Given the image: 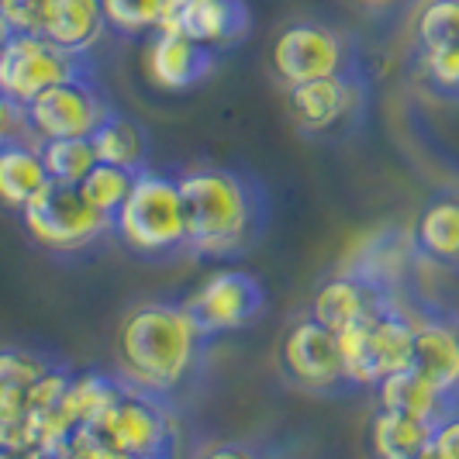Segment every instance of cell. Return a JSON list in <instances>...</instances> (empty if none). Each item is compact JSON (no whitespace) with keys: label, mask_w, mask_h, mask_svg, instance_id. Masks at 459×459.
Returning <instances> with one entry per match:
<instances>
[{"label":"cell","mask_w":459,"mask_h":459,"mask_svg":"<svg viewBox=\"0 0 459 459\" xmlns=\"http://www.w3.org/2000/svg\"><path fill=\"white\" fill-rule=\"evenodd\" d=\"M115 242L152 266L186 259V204L177 173L152 166L138 173L115 214Z\"/></svg>","instance_id":"3"},{"label":"cell","mask_w":459,"mask_h":459,"mask_svg":"<svg viewBox=\"0 0 459 459\" xmlns=\"http://www.w3.org/2000/svg\"><path fill=\"white\" fill-rule=\"evenodd\" d=\"M421 459H459V408L432 425V438Z\"/></svg>","instance_id":"30"},{"label":"cell","mask_w":459,"mask_h":459,"mask_svg":"<svg viewBox=\"0 0 459 459\" xmlns=\"http://www.w3.org/2000/svg\"><path fill=\"white\" fill-rule=\"evenodd\" d=\"M7 39H11V31H7L4 22H0V52H4V46H7Z\"/></svg>","instance_id":"35"},{"label":"cell","mask_w":459,"mask_h":459,"mask_svg":"<svg viewBox=\"0 0 459 459\" xmlns=\"http://www.w3.org/2000/svg\"><path fill=\"white\" fill-rule=\"evenodd\" d=\"M46 39L69 52L93 56L97 46L111 35L100 0H52L46 14Z\"/></svg>","instance_id":"20"},{"label":"cell","mask_w":459,"mask_h":459,"mask_svg":"<svg viewBox=\"0 0 459 459\" xmlns=\"http://www.w3.org/2000/svg\"><path fill=\"white\" fill-rule=\"evenodd\" d=\"M24 235L52 259L76 263L100 253L115 242V218L100 214L97 207L73 184H52L28 201L22 211Z\"/></svg>","instance_id":"4"},{"label":"cell","mask_w":459,"mask_h":459,"mask_svg":"<svg viewBox=\"0 0 459 459\" xmlns=\"http://www.w3.org/2000/svg\"><path fill=\"white\" fill-rule=\"evenodd\" d=\"M414 76L438 100H459V42L414 48Z\"/></svg>","instance_id":"24"},{"label":"cell","mask_w":459,"mask_h":459,"mask_svg":"<svg viewBox=\"0 0 459 459\" xmlns=\"http://www.w3.org/2000/svg\"><path fill=\"white\" fill-rule=\"evenodd\" d=\"M456 335H459V318H456Z\"/></svg>","instance_id":"36"},{"label":"cell","mask_w":459,"mask_h":459,"mask_svg":"<svg viewBox=\"0 0 459 459\" xmlns=\"http://www.w3.org/2000/svg\"><path fill=\"white\" fill-rule=\"evenodd\" d=\"M276 369L287 387L307 397H349L359 394L345 367L342 342L332 328L315 322L307 311L283 328L276 349Z\"/></svg>","instance_id":"7"},{"label":"cell","mask_w":459,"mask_h":459,"mask_svg":"<svg viewBox=\"0 0 459 459\" xmlns=\"http://www.w3.org/2000/svg\"><path fill=\"white\" fill-rule=\"evenodd\" d=\"M270 63H273L276 83L290 91L298 83H311V80L359 66L363 52H359V42L342 28L315 22V18H298L280 28Z\"/></svg>","instance_id":"9"},{"label":"cell","mask_w":459,"mask_h":459,"mask_svg":"<svg viewBox=\"0 0 459 459\" xmlns=\"http://www.w3.org/2000/svg\"><path fill=\"white\" fill-rule=\"evenodd\" d=\"M377 408H387V411L408 414V418L436 425V421H442L449 411H456L459 397L436 387L432 380H425V377L414 373L411 367H404L377 387Z\"/></svg>","instance_id":"19"},{"label":"cell","mask_w":459,"mask_h":459,"mask_svg":"<svg viewBox=\"0 0 459 459\" xmlns=\"http://www.w3.org/2000/svg\"><path fill=\"white\" fill-rule=\"evenodd\" d=\"M100 446L138 459H180V421L177 408L125 380L117 401L83 429Z\"/></svg>","instance_id":"6"},{"label":"cell","mask_w":459,"mask_h":459,"mask_svg":"<svg viewBox=\"0 0 459 459\" xmlns=\"http://www.w3.org/2000/svg\"><path fill=\"white\" fill-rule=\"evenodd\" d=\"M0 459H42V449H35V446H0Z\"/></svg>","instance_id":"33"},{"label":"cell","mask_w":459,"mask_h":459,"mask_svg":"<svg viewBox=\"0 0 459 459\" xmlns=\"http://www.w3.org/2000/svg\"><path fill=\"white\" fill-rule=\"evenodd\" d=\"M169 0H100L108 28L117 39H138L149 35L162 24Z\"/></svg>","instance_id":"25"},{"label":"cell","mask_w":459,"mask_h":459,"mask_svg":"<svg viewBox=\"0 0 459 459\" xmlns=\"http://www.w3.org/2000/svg\"><path fill=\"white\" fill-rule=\"evenodd\" d=\"M63 356L31 345H0V446H31V408L35 391L59 367Z\"/></svg>","instance_id":"13"},{"label":"cell","mask_w":459,"mask_h":459,"mask_svg":"<svg viewBox=\"0 0 459 459\" xmlns=\"http://www.w3.org/2000/svg\"><path fill=\"white\" fill-rule=\"evenodd\" d=\"M117 111L100 73H83L42 91L24 108V128L35 142L48 138H91Z\"/></svg>","instance_id":"10"},{"label":"cell","mask_w":459,"mask_h":459,"mask_svg":"<svg viewBox=\"0 0 459 459\" xmlns=\"http://www.w3.org/2000/svg\"><path fill=\"white\" fill-rule=\"evenodd\" d=\"M83 73H97V59L56 46L46 35H11L0 52V93L18 108H28L42 91Z\"/></svg>","instance_id":"11"},{"label":"cell","mask_w":459,"mask_h":459,"mask_svg":"<svg viewBox=\"0 0 459 459\" xmlns=\"http://www.w3.org/2000/svg\"><path fill=\"white\" fill-rule=\"evenodd\" d=\"M52 0H0V22L11 35H42Z\"/></svg>","instance_id":"29"},{"label":"cell","mask_w":459,"mask_h":459,"mask_svg":"<svg viewBox=\"0 0 459 459\" xmlns=\"http://www.w3.org/2000/svg\"><path fill=\"white\" fill-rule=\"evenodd\" d=\"M214 342L190 318L184 298L138 300L115 328V369L180 411L204 384Z\"/></svg>","instance_id":"1"},{"label":"cell","mask_w":459,"mask_h":459,"mask_svg":"<svg viewBox=\"0 0 459 459\" xmlns=\"http://www.w3.org/2000/svg\"><path fill=\"white\" fill-rule=\"evenodd\" d=\"M408 238L418 263L459 273V186H442L418 207Z\"/></svg>","instance_id":"16"},{"label":"cell","mask_w":459,"mask_h":459,"mask_svg":"<svg viewBox=\"0 0 459 459\" xmlns=\"http://www.w3.org/2000/svg\"><path fill=\"white\" fill-rule=\"evenodd\" d=\"M421 304H425V298L418 294L408 304H394L391 311H384V315L369 318L367 325L339 335L349 377L359 391H377L387 377H394L397 369L411 363L414 325H418Z\"/></svg>","instance_id":"8"},{"label":"cell","mask_w":459,"mask_h":459,"mask_svg":"<svg viewBox=\"0 0 459 459\" xmlns=\"http://www.w3.org/2000/svg\"><path fill=\"white\" fill-rule=\"evenodd\" d=\"M39 149H42V162H46L48 177L56 184L80 186L83 177L100 162L93 152L91 138H48V142H39Z\"/></svg>","instance_id":"23"},{"label":"cell","mask_w":459,"mask_h":459,"mask_svg":"<svg viewBox=\"0 0 459 459\" xmlns=\"http://www.w3.org/2000/svg\"><path fill=\"white\" fill-rule=\"evenodd\" d=\"M367 14H377V18H391V14H401V11H408L411 4L418 0H356Z\"/></svg>","instance_id":"32"},{"label":"cell","mask_w":459,"mask_h":459,"mask_svg":"<svg viewBox=\"0 0 459 459\" xmlns=\"http://www.w3.org/2000/svg\"><path fill=\"white\" fill-rule=\"evenodd\" d=\"M91 142L100 162H111V166L132 169V173H142V169L152 166V135H149V128L138 117L125 115V111H115L108 117L91 135Z\"/></svg>","instance_id":"21"},{"label":"cell","mask_w":459,"mask_h":459,"mask_svg":"<svg viewBox=\"0 0 459 459\" xmlns=\"http://www.w3.org/2000/svg\"><path fill=\"white\" fill-rule=\"evenodd\" d=\"M186 459H287L283 446L266 436L246 438H214L197 446Z\"/></svg>","instance_id":"28"},{"label":"cell","mask_w":459,"mask_h":459,"mask_svg":"<svg viewBox=\"0 0 459 459\" xmlns=\"http://www.w3.org/2000/svg\"><path fill=\"white\" fill-rule=\"evenodd\" d=\"M14 135H28V128H24V108H18L11 97L0 93V142H7V138Z\"/></svg>","instance_id":"31"},{"label":"cell","mask_w":459,"mask_h":459,"mask_svg":"<svg viewBox=\"0 0 459 459\" xmlns=\"http://www.w3.org/2000/svg\"><path fill=\"white\" fill-rule=\"evenodd\" d=\"M283 97H287V115L300 135L335 145V142L359 135V128L367 125L373 83H369L367 63H359L335 76L298 83L283 91Z\"/></svg>","instance_id":"5"},{"label":"cell","mask_w":459,"mask_h":459,"mask_svg":"<svg viewBox=\"0 0 459 459\" xmlns=\"http://www.w3.org/2000/svg\"><path fill=\"white\" fill-rule=\"evenodd\" d=\"M135 177L138 173H132V169H121V166H111V162H97L91 173L83 177L80 194H83V197H87L100 214L115 218L117 207L125 204V197L132 194Z\"/></svg>","instance_id":"26"},{"label":"cell","mask_w":459,"mask_h":459,"mask_svg":"<svg viewBox=\"0 0 459 459\" xmlns=\"http://www.w3.org/2000/svg\"><path fill=\"white\" fill-rule=\"evenodd\" d=\"M160 28L180 31L214 52H229L253 35V7L246 0H169Z\"/></svg>","instance_id":"14"},{"label":"cell","mask_w":459,"mask_h":459,"mask_svg":"<svg viewBox=\"0 0 459 459\" xmlns=\"http://www.w3.org/2000/svg\"><path fill=\"white\" fill-rule=\"evenodd\" d=\"M414 373H421L425 380H432L446 394L459 397V335L456 318L436 307L432 300L421 304L418 325H414V345L411 363Z\"/></svg>","instance_id":"15"},{"label":"cell","mask_w":459,"mask_h":459,"mask_svg":"<svg viewBox=\"0 0 459 459\" xmlns=\"http://www.w3.org/2000/svg\"><path fill=\"white\" fill-rule=\"evenodd\" d=\"M459 42V0H421L414 14V48Z\"/></svg>","instance_id":"27"},{"label":"cell","mask_w":459,"mask_h":459,"mask_svg":"<svg viewBox=\"0 0 459 459\" xmlns=\"http://www.w3.org/2000/svg\"><path fill=\"white\" fill-rule=\"evenodd\" d=\"M218 63H221V52L201 46V42L186 39L180 31H162V28L152 31L149 56H145L152 83L173 93L204 83L207 76L218 69Z\"/></svg>","instance_id":"17"},{"label":"cell","mask_w":459,"mask_h":459,"mask_svg":"<svg viewBox=\"0 0 459 459\" xmlns=\"http://www.w3.org/2000/svg\"><path fill=\"white\" fill-rule=\"evenodd\" d=\"M266 287L249 270H214L197 290L184 298V307L197 328L211 339H225L263 318L266 311Z\"/></svg>","instance_id":"12"},{"label":"cell","mask_w":459,"mask_h":459,"mask_svg":"<svg viewBox=\"0 0 459 459\" xmlns=\"http://www.w3.org/2000/svg\"><path fill=\"white\" fill-rule=\"evenodd\" d=\"M52 184L42 149L31 135H14L0 142V207L22 214L28 201H35Z\"/></svg>","instance_id":"18"},{"label":"cell","mask_w":459,"mask_h":459,"mask_svg":"<svg viewBox=\"0 0 459 459\" xmlns=\"http://www.w3.org/2000/svg\"><path fill=\"white\" fill-rule=\"evenodd\" d=\"M93 459H138V456H128V453H115V449L100 446V449H97V456H93Z\"/></svg>","instance_id":"34"},{"label":"cell","mask_w":459,"mask_h":459,"mask_svg":"<svg viewBox=\"0 0 459 459\" xmlns=\"http://www.w3.org/2000/svg\"><path fill=\"white\" fill-rule=\"evenodd\" d=\"M432 438V425L408 414L377 408L369 421V453L373 459H421Z\"/></svg>","instance_id":"22"},{"label":"cell","mask_w":459,"mask_h":459,"mask_svg":"<svg viewBox=\"0 0 459 459\" xmlns=\"http://www.w3.org/2000/svg\"><path fill=\"white\" fill-rule=\"evenodd\" d=\"M186 204V259L235 263L259 249L270 229V194L238 166H194L177 173Z\"/></svg>","instance_id":"2"}]
</instances>
